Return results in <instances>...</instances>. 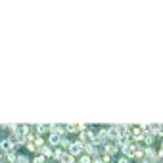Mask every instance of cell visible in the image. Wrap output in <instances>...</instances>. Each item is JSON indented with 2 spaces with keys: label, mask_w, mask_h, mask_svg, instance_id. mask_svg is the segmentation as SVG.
I'll use <instances>...</instances> for the list:
<instances>
[{
  "label": "cell",
  "mask_w": 163,
  "mask_h": 163,
  "mask_svg": "<svg viewBox=\"0 0 163 163\" xmlns=\"http://www.w3.org/2000/svg\"><path fill=\"white\" fill-rule=\"evenodd\" d=\"M13 146H16V144H13V140H12V138H4V140H0V150L6 152V154H10V152L13 150Z\"/></svg>",
  "instance_id": "6da1fadb"
},
{
  "label": "cell",
  "mask_w": 163,
  "mask_h": 163,
  "mask_svg": "<svg viewBox=\"0 0 163 163\" xmlns=\"http://www.w3.org/2000/svg\"><path fill=\"white\" fill-rule=\"evenodd\" d=\"M83 150H84V146L81 142H71V146H69V154H71L73 157H75V155H79Z\"/></svg>",
  "instance_id": "7a4b0ae2"
},
{
  "label": "cell",
  "mask_w": 163,
  "mask_h": 163,
  "mask_svg": "<svg viewBox=\"0 0 163 163\" xmlns=\"http://www.w3.org/2000/svg\"><path fill=\"white\" fill-rule=\"evenodd\" d=\"M123 154H125V157H136V148L131 146V144H125L123 146Z\"/></svg>",
  "instance_id": "3957f363"
},
{
  "label": "cell",
  "mask_w": 163,
  "mask_h": 163,
  "mask_svg": "<svg viewBox=\"0 0 163 163\" xmlns=\"http://www.w3.org/2000/svg\"><path fill=\"white\" fill-rule=\"evenodd\" d=\"M132 136H134V140H140V138H144V136H146V131H144V129H142V127H140V125H138V127H136V129H134V131H132Z\"/></svg>",
  "instance_id": "277c9868"
},
{
  "label": "cell",
  "mask_w": 163,
  "mask_h": 163,
  "mask_svg": "<svg viewBox=\"0 0 163 163\" xmlns=\"http://www.w3.org/2000/svg\"><path fill=\"white\" fill-rule=\"evenodd\" d=\"M58 144H61V134L52 132L50 134V146H58Z\"/></svg>",
  "instance_id": "5b68a950"
},
{
  "label": "cell",
  "mask_w": 163,
  "mask_h": 163,
  "mask_svg": "<svg viewBox=\"0 0 163 163\" xmlns=\"http://www.w3.org/2000/svg\"><path fill=\"white\" fill-rule=\"evenodd\" d=\"M35 127H37V132H39V134L50 131V123H39V125H35Z\"/></svg>",
  "instance_id": "8992f818"
},
{
  "label": "cell",
  "mask_w": 163,
  "mask_h": 163,
  "mask_svg": "<svg viewBox=\"0 0 163 163\" xmlns=\"http://www.w3.org/2000/svg\"><path fill=\"white\" fill-rule=\"evenodd\" d=\"M40 154L44 155V157H54V150H52V148H46V146L40 148Z\"/></svg>",
  "instance_id": "52a82bcc"
},
{
  "label": "cell",
  "mask_w": 163,
  "mask_h": 163,
  "mask_svg": "<svg viewBox=\"0 0 163 163\" xmlns=\"http://www.w3.org/2000/svg\"><path fill=\"white\" fill-rule=\"evenodd\" d=\"M115 152H117V146L115 144H108V146H106V154H108V155H113Z\"/></svg>",
  "instance_id": "ba28073f"
},
{
  "label": "cell",
  "mask_w": 163,
  "mask_h": 163,
  "mask_svg": "<svg viewBox=\"0 0 163 163\" xmlns=\"http://www.w3.org/2000/svg\"><path fill=\"white\" fill-rule=\"evenodd\" d=\"M67 132H79V127H77V123H71V125H65Z\"/></svg>",
  "instance_id": "9c48e42d"
},
{
  "label": "cell",
  "mask_w": 163,
  "mask_h": 163,
  "mask_svg": "<svg viewBox=\"0 0 163 163\" xmlns=\"http://www.w3.org/2000/svg\"><path fill=\"white\" fill-rule=\"evenodd\" d=\"M17 163H29V157H27V155H17Z\"/></svg>",
  "instance_id": "30bf717a"
},
{
  "label": "cell",
  "mask_w": 163,
  "mask_h": 163,
  "mask_svg": "<svg viewBox=\"0 0 163 163\" xmlns=\"http://www.w3.org/2000/svg\"><path fill=\"white\" fill-rule=\"evenodd\" d=\"M79 163H92V157L90 155H83V157L79 159Z\"/></svg>",
  "instance_id": "8fae6325"
},
{
  "label": "cell",
  "mask_w": 163,
  "mask_h": 163,
  "mask_svg": "<svg viewBox=\"0 0 163 163\" xmlns=\"http://www.w3.org/2000/svg\"><path fill=\"white\" fill-rule=\"evenodd\" d=\"M33 163H44V155H42V154H39L37 157L33 159Z\"/></svg>",
  "instance_id": "7c38bea8"
},
{
  "label": "cell",
  "mask_w": 163,
  "mask_h": 163,
  "mask_svg": "<svg viewBox=\"0 0 163 163\" xmlns=\"http://www.w3.org/2000/svg\"><path fill=\"white\" fill-rule=\"evenodd\" d=\"M61 146L63 148H69V146H71V140H69V138H61Z\"/></svg>",
  "instance_id": "4fadbf2b"
},
{
  "label": "cell",
  "mask_w": 163,
  "mask_h": 163,
  "mask_svg": "<svg viewBox=\"0 0 163 163\" xmlns=\"http://www.w3.org/2000/svg\"><path fill=\"white\" fill-rule=\"evenodd\" d=\"M144 140H146V144H148V146H150V144L154 142V138H152V134H146V136H144Z\"/></svg>",
  "instance_id": "5bb4252c"
},
{
  "label": "cell",
  "mask_w": 163,
  "mask_h": 163,
  "mask_svg": "<svg viewBox=\"0 0 163 163\" xmlns=\"http://www.w3.org/2000/svg\"><path fill=\"white\" fill-rule=\"evenodd\" d=\"M94 163H106L104 157H94Z\"/></svg>",
  "instance_id": "9a60e30c"
},
{
  "label": "cell",
  "mask_w": 163,
  "mask_h": 163,
  "mask_svg": "<svg viewBox=\"0 0 163 163\" xmlns=\"http://www.w3.org/2000/svg\"><path fill=\"white\" fill-rule=\"evenodd\" d=\"M119 163H129V157H119Z\"/></svg>",
  "instance_id": "2e32d148"
},
{
  "label": "cell",
  "mask_w": 163,
  "mask_h": 163,
  "mask_svg": "<svg viewBox=\"0 0 163 163\" xmlns=\"http://www.w3.org/2000/svg\"><path fill=\"white\" fill-rule=\"evenodd\" d=\"M0 163H12L10 159H2V161H0Z\"/></svg>",
  "instance_id": "e0dca14e"
},
{
  "label": "cell",
  "mask_w": 163,
  "mask_h": 163,
  "mask_svg": "<svg viewBox=\"0 0 163 163\" xmlns=\"http://www.w3.org/2000/svg\"><path fill=\"white\" fill-rule=\"evenodd\" d=\"M161 154H163V146H161Z\"/></svg>",
  "instance_id": "ac0fdd59"
}]
</instances>
